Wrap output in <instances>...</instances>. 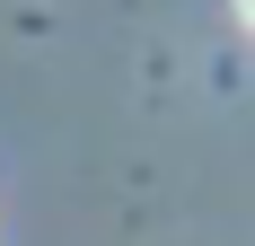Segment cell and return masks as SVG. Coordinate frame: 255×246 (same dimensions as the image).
Returning <instances> with one entry per match:
<instances>
[{
    "label": "cell",
    "mask_w": 255,
    "mask_h": 246,
    "mask_svg": "<svg viewBox=\"0 0 255 246\" xmlns=\"http://www.w3.org/2000/svg\"><path fill=\"white\" fill-rule=\"evenodd\" d=\"M238 18H247V26H255V0H238Z\"/></svg>",
    "instance_id": "1"
}]
</instances>
